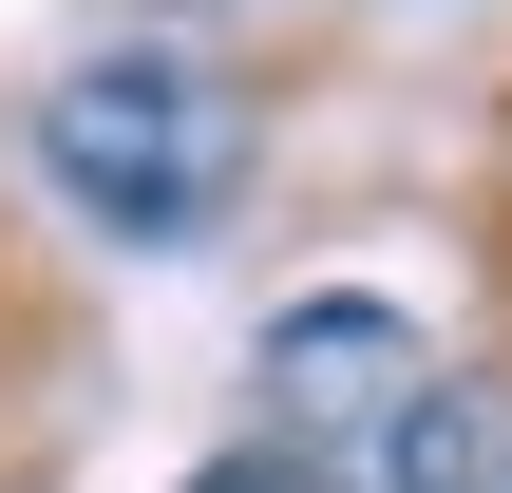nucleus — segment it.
<instances>
[{"mask_svg":"<svg viewBox=\"0 0 512 493\" xmlns=\"http://www.w3.org/2000/svg\"><path fill=\"white\" fill-rule=\"evenodd\" d=\"M38 171L114 228V247H190L228 190H247V95L228 76H190V57H76L57 95H38Z\"/></svg>","mask_w":512,"mask_h":493,"instance_id":"obj_1","label":"nucleus"},{"mask_svg":"<svg viewBox=\"0 0 512 493\" xmlns=\"http://www.w3.org/2000/svg\"><path fill=\"white\" fill-rule=\"evenodd\" d=\"M437 361H418V323L399 304H361V285H323V304H285L266 323V361H247V399H266V456H380V418L418 399Z\"/></svg>","mask_w":512,"mask_h":493,"instance_id":"obj_2","label":"nucleus"},{"mask_svg":"<svg viewBox=\"0 0 512 493\" xmlns=\"http://www.w3.org/2000/svg\"><path fill=\"white\" fill-rule=\"evenodd\" d=\"M361 493H512V380H494V361H437V380L380 418Z\"/></svg>","mask_w":512,"mask_h":493,"instance_id":"obj_3","label":"nucleus"},{"mask_svg":"<svg viewBox=\"0 0 512 493\" xmlns=\"http://www.w3.org/2000/svg\"><path fill=\"white\" fill-rule=\"evenodd\" d=\"M190 493H342V475H323V456H266V437H247V456H209Z\"/></svg>","mask_w":512,"mask_h":493,"instance_id":"obj_4","label":"nucleus"}]
</instances>
